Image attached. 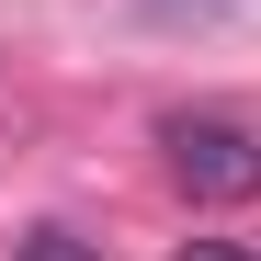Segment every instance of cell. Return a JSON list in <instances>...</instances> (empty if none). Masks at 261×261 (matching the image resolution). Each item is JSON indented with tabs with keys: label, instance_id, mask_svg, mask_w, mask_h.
<instances>
[{
	"label": "cell",
	"instance_id": "6da1fadb",
	"mask_svg": "<svg viewBox=\"0 0 261 261\" xmlns=\"http://www.w3.org/2000/svg\"><path fill=\"white\" fill-rule=\"evenodd\" d=\"M159 148H170V182H182L193 204H250L261 193V148H250V125H227V114H170Z\"/></svg>",
	"mask_w": 261,
	"mask_h": 261
},
{
	"label": "cell",
	"instance_id": "7a4b0ae2",
	"mask_svg": "<svg viewBox=\"0 0 261 261\" xmlns=\"http://www.w3.org/2000/svg\"><path fill=\"white\" fill-rule=\"evenodd\" d=\"M12 261H102V239H80V227H57V216H46V227L12 239Z\"/></svg>",
	"mask_w": 261,
	"mask_h": 261
},
{
	"label": "cell",
	"instance_id": "3957f363",
	"mask_svg": "<svg viewBox=\"0 0 261 261\" xmlns=\"http://www.w3.org/2000/svg\"><path fill=\"white\" fill-rule=\"evenodd\" d=\"M182 261H261V250H239V239H182Z\"/></svg>",
	"mask_w": 261,
	"mask_h": 261
}]
</instances>
